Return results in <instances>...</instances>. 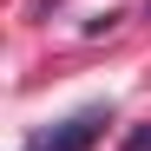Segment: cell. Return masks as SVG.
Listing matches in <instances>:
<instances>
[{
    "label": "cell",
    "instance_id": "cell-1",
    "mask_svg": "<svg viewBox=\"0 0 151 151\" xmlns=\"http://www.w3.org/2000/svg\"><path fill=\"white\" fill-rule=\"evenodd\" d=\"M105 125H112V112H105V105H86V112H72L66 125H53V132H40V138H33L27 151H92Z\"/></svg>",
    "mask_w": 151,
    "mask_h": 151
},
{
    "label": "cell",
    "instance_id": "cell-2",
    "mask_svg": "<svg viewBox=\"0 0 151 151\" xmlns=\"http://www.w3.org/2000/svg\"><path fill=\"white\" fill-rule=\"evenodd\" d=\"M125 151H151V125H138V132L125 138Z\"/></svg>",
    "mask_w": 151,
    "mask_h": 151
}]
</instances>
